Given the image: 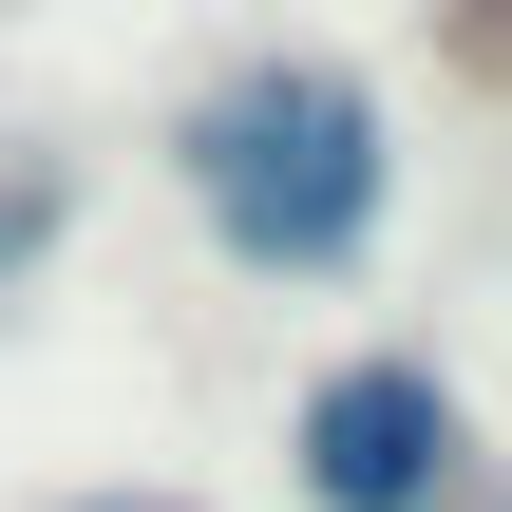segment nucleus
Segmentation results:
<instances>
[{"label": "nucleus", "instance_id": "obj_1", "mask_svg": "<svg viewBox=\"0 0 512 512\" xmlns=\"http://www.w3.org/2000/svg\"><path fill=\"white\" fill-rule=\"evenodd\" d=\"M171 190L247 285H361L399 228V95L323 38H266L171 114Z\"/></svg>", "mask_w": 512, "mask_h": 512}, {"label": "nucleus", "instance_id": "obj_2", "mask_svg": "<svg viewBox=\"0 0 512 512\" xmlns=\"http://www.w3.org/2000/svg\"><path fill=\"white\" fill-rule=\"evenodd\" d=\"M494 475L475 456V399L437 342H342L304 399H285V494L304 512H456Z\"/></svg>", "mask_w": 512, "mask_h": 512}, {"label": "nucleus", "instance_id": "obj_3", "mask_svg": "<svg viewBox=\"0 0 512 512\" xmlns=\"http://www.w3.org/2000/svg\"><path fill=\"white\" fill-rule=\"evenodd\" d=\"M57 228H76V190H57L38 152H0V304H19V285L57 266Z\"/></svg>", "mask_w": 512, "mask_h": 512}, {"label": "nucleus", "instance_id": "obj_4", "mask_svg": "<svg viewBox=\"0 0 512 512\" xmlns=\"http://www.w3.org/2000/svg\"><path fill=\"white\" fill-rule=\"evenodd\" d=\"M76 512H209V494H76Z\"/></svg>", "mask_w": 512, "mask_h": 512}, {"label": "nucleus", "instance_id": "obj_5", "mask_svg": "<svg viewBox=\"0 0 512 512\" xmlns=\"http://www.w3.org/2000/svg\"><path fill=\"white\" fill-rule=\"evenodd\" d=\"M456 512H512V475H475V494H456Z\"/></svg>", "mask_w": 512, "mask_h": 512}]
</instances>
